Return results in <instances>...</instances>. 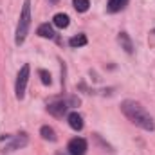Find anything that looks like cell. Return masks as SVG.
Masks as SVG:
<instances>
[{"mask_svg": "<svg viewBox=\"0 0 155 155\" xmlns=\"http://www.w3.org/2000/svg\"><path fill=\"white\" fill-rule=\"evenodd\" d=\"M121 110H123V114L128 117L135 126H139V128H143V130H146V132H153L155 130V123L152 116L144 110V107L141 105V103H137V101H134V99H124L123 103H121Z\"/></svg>", "mask_w": 155, "mask_h": 155, "instance_id": "1", "label": "cell"}, {"mask_svg": "<svg viewBox=\"0 0 155 155\" xmlns=\"http://www.w3.org/2000/svg\"><path fill=\"white\" fill-rule=\"evenodd\" d=\"M29 27H31V0H24L20 20H18V27H16V36H15L16 45L24 43V40L27 36V33H29Z\"/></svg>", "mask_w": 155, "mask_h": 155, "instance_id": "2", "label": "cell"}, {"mask_svg": "<svg viewBox=\"0 0 155 155\" xmlns=\"http://www.w3.org/2000/svg\"><path fill=\"white\" fill-rule=\"evenodd\" d=\"M29 72H31V69H29V65L25 63V65L20 69L18 76H16L15 92H16V97H18V99H24V96H25V87H27V81H29Z\"/></svg>", "mask_w": 155, "mask_h": 155, "instance_id": "3", "label": "cell"}, {"mask_svg": "<svg viewBox=\"0 0 155 155\" xmlns=\"http://www.w3.org/2000/svg\"><path fill=\"white\" fill-rule=\"evenodd\" d=\"M76 103H79V99H76V97H71L69 101H54V103L47 105V110L54 117H63V114L67 112V108L71 105H76Z\"/></svg>", "mask_w": 155, "mask_h": 155, "instance_id": "4", "label": "cell"}, {"mask_svg": "<svg viewBox=\"0 0 155 155\" xmlns=\"http://www.w3.org/2000/svg\"><path fill=\"white\" fill-rule=\"evenodd\" d=\"M87 152V141L81 137H74L69 143V153L71 155H85Z\"/></svg>", "mask_w": 155, "mask_h": 155, "instance_id": "5", "label": "cell"}, {"mask_svg": "<svg viewBox=\"0 0 155 155\" xmlns=\"http://www.w3.org/2000/svg\"><path fill=\"white\" fill-rule=\"evenodd\" d=\"M27 144V135L25 134H20V135H16L9 144H5L4 146V153H9V152H15V150H20V148H24Z\"/></svg>", "mask_w": 155, "mask_h": 155, "instance_id": "6", "label": "cell"}, {"mask_svg": "<svg viewBox=\"0 0 155 155\" xmlns=\"http://www.w3.org/2000/svg\"><path fill=\"white\" fill-rule=\"evenodd\" d=\"M69 124H71L72 130H81V128H83V117L79 116L78 112L69 114Z\"/></svg>", "mask_w": 155, "mask_h": 155, "instance_id": "7", "label": "cell"}, {"mask_svg": "<svg viewBox=\"0 0 155 155\" xmlns=\"http://www.w3.org/2000/svg\"><path fill=\"white\" fill-rule=\"evenodd\" d=\"M52 22H54L56 27L65 29V27H69V15H65V13H58V15H54Z\"/></svg>", "mask_w": 155, "mask_h": 155, "instance_id": "8", "label": "cell"}, {"mask_svg": "<svg viewBox=\"0 0 155 155\" xmlns=\"http://www.w3.org/2000/svg\"><path fill=\"white\" fill-rule=\"evenodd\" d=\"M119 43H121V47L130 54V52H134V45H132V40H130V36L126 35V33H121L119 35Z\"/></svg>", "mask_w": 155, "mask_h": 155, "instance_id": "9", "label": "cell"}, {"mask_svg": "<svg viewBox=\"0 0 155 155\" xmlns=\"http://www.w3.org/2000/svg\"><path fill=\"white\" fill-rule=\"evenodd\" d=\"M128 0H108V11L110 13H117V11H123L126 7Z\"/></svg>", "mask_w": 155, "mask_h": 155, "instance_id": "10", "label": "cell"}, {"mask_svg": "<svg viewBox=\"0 0 155 155\" xmlns=\"http://www.w3.org/2000/svg\"><path fill=\"white\" fill-rule=\"evenodd\" d=\"M38 36L41 38H54V31H52V27L49 25V24H41L38 27Z\"/></svg>", "mask_w": 155, "mask_h": 155, "instance_id": "11", "label": "cell"}, {"mask_svg": "<svg viewBox=\"0 0 155 155\" xmlns=\"http://www.w3.org/2000/svg\"><path fill=\"white\" fill-rule=\"evenodd\" d=\"M40 134H41V137H43L45 141H56V132H54L51 126H41Z\"/></svg>", "mask_w": 155, "mask_h": 155, "instance_id": "12", "label": "cell"}, {"mask_svg": "<svg viewBox=\"0 0 155 155\" xmlns=\"http://www.w3.org/2000/svg\"><path fill=\"white\" fill-rule=\"evenodd\" d=\"M69 45H71V47H83V45H87V36H85V35L72 36V38L69 40Z\"/></svg>", "mask_w": 155, "mask_h": 155, "instance_id": "13", "label": "cell"}, {"mask_svg": "<svg viewBox=\"0 0 155 155\" xmlns=\"http://www.w3.org/2000/svg\"><path fill=\"white\" fill-rule=\"evenodd\" d=\"M72 4H74V9L79 11V13L88 11V5H90V2H88V0H72Z\"/></svg>", "mask_w": 155, "mask_h": 155, "instance_id": "14", "label": "cell"}, {"mask_svg": "<svg viewBox=\"0 0 155 155\" xmlns=\"http://www.w3.org/2000/svg\"><path fill=\"white\" fill-rule=\"evenodd\" d=\"M38 74H40V78H41V83H43V85H51V74H49L47 71L41 69Z\"/></svg>", "mask_w": 155, "mask_h": 155, "instance_id": "15", "label": "cell"}, {"mask_svg": "<svg viewBox=\"0 0 155 155\" xmlns=\"http://www.w3.org/2000/svg\"><path fill=\"white\" fill-rule=\"evenodd\" d=\"M51 2H52V4H58V2H60V0H51Z\"/></svg>", "mask_w": 155, "mask_h": 155, "instance_id": "16", "label": "cell"}, {"mask_svg": "<svg viewBox=\"0 0 155 155\" xmlns=\"http://www.w3.org/2000/svg\"><path fill=\"white\" fill-rule=\"evenodd\" d=\"M153 35H155V29H153Z\"/></svg>", "mask_w": 155, "mask_h": 155, "instance_id": "17", "label": "cell"}]
</instances>
